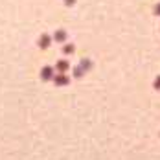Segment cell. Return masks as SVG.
Instances as JSON below:
<instances>
[{"instance_id":"obj_8","label":"cell","mask_w":160,"mask_h":160,"mask_svg":"<svg viewBox=\"0 0 160 160\" xmlns=\"http://www.w3.org/2000/svg\"><path fill=\"white\" fill-rule=\"evenodd\" d=\"M155 13H156V15H160V4H158V6L155 8Z\"/></svg>"},{"instance_id":"obj_2","label":"cell","mask_w":160,"mask_h":160,"mask_svg":"<svg viewBox=\"0 0 160 160\" xmlns=\"http://www.w3.org/2000/svg\"><path fill=\"white\" fill-rule=\"evenodd\" d=\"M50 42H52V39H50L48 35H42V37L39 39V46H41V48H48Z\"/></svg>"},{"instance_id":"obj_4","label":"cell","mask_w":160,"mask_h":160,"mask_svg":"<svg viewBox=\"0 0 160 160\" xmlns=\"http://www.w3.org/2000/svg\"><path fill=\"white\" fill-rule=\"evenodd\" d=\"M54 81H55L57 85H66V83H68V77H66L64 74H61V76H55Z\"/></svg>"},{"instance_id":"obj_5","label":"cell","mask_w":160,"mask_h":160,"mask_svg":"<svg viewBox=\"0 0 160 160\" xmlns=\"http://www.w3.org/2000/svg\"><path fill=\"white\" fill-rule=\"evenodd\" d=\"M54 39H55V41H59V42H63V41L66 39V33H64V31H57V33L54 35Z\"/></svg>"},{"instance_id":"obj_1","label":"cell","mask_w":160,"mask_h":160,"mask_svg":"<svg viewBox=\"0 0 160 160\" xmlns=\"http://www.w3.org/2000/svg\"><path fill=\"white\" fill-rule=\"evenodd\" d=\"M41 77L42 79H52L54 77V68L52 66H44L42 72H41Z\"/></svg>"},{"instance_id":"obj_3","label":"cell","mask_w":160,"mask_h":160,"mask_svg":"<svg viewBox=\"0 0 160 160\" xmlns=\"http://www.w3.org/2000/svg\"><path fill=\"white\" fill-rule=\"evenodd\" d=\"M55 68H57L61 74H64V72L68 70V63H66V61H59V63L55 64Z\"/></svg>"},{"instance_id":"obj_7","label":"cell","mask_w":160,"mask_h":160,"mask_svg":"<svg viewBox=\"0 0 160 160\" xmlns=\"http://www.w3.org/2000/svg\"><path fill=\"white\" fill-rule=\"evenodd\" d=\"M155 87H156V88H160V77H158V79L155 81Z\"/></svg>"},{"instance_id":"obj_6","label":"cell","mask_w":160,"mask_h":160,"mask_svg":"<svg viewBox=\"0 0 160 160\" xmlns=\"http://www.w3.org/2000/svg\"><path fill=\"white\" fill-rule=\"evenodd\" d=\"M63 52H64L66 55H68V54H72V52H74V46H72V44H68V46H64V48H63Z\"/></svg>"}]
</instances>
